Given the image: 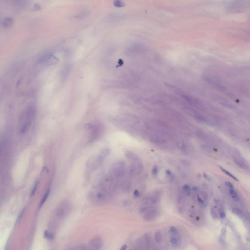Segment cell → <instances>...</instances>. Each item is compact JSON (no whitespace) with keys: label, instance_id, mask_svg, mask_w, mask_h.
<instances>
[{"label":"cell","instance_id":"8992f818","mask_svg":"<svg viewBox=\"0 0 250 250\" xmlns=\"http://www.w3.org/2000/svg\"><path fill=\"white\" fill-rule=\"evenodd\" d=\"M149 139L152 143L158 146H164L168 144V140L164 134L153 133L149 136Z\"/></svg>","mask_w":250,"mask_h":250},{"label":"cell","instance_id":"e575fe53","mask_svg":"<svg viewBox=\"0 0 250 250\" xmlns=\"http://www.w3.org/2000/svg\"><path fill=\"white\" fill-rule=\"evenodd\" d=\"M127 248H128V246H127V245H124L122 246V247H121L120 250H126Z\"/></svg>","mask_w":250,"mask_h":250},{"label":"cell","instance_id":"5bb4252c","mask_svg":"<svg viewBox=\"0 0 250 250\" xmlns=\"http://www.w3.org/2000/svg\"><path fill=\"white\" fill-rule=\"evenodd\" d=\"M142 166L138 164L137 165L136 164H132L130 167V172L131 175H134L137 174L138 172L139 169H141Z\"/></svg>","mask_w":250,"mask_h":250},{"label":"cell","instance_id":"484cf974","mask_svg":"<svg viewBox=\"0 0 250 250\" xmlns=\"http://www.w3.org/2000/svg\"><path fill=\"white\" fill-rule=\"evenodd\" d=\"M152 172L153 175L156 176V175H157L158 172H159V168L157 166H155L152 169Z\"/></svg>","mask_w":250,"mask_h":250},{"label":"cell","instance_id":"ffe728a7","mask_svg":"<svg viewBox=\"0 0 250 250\" xmlns=\"http://www.w3.org/2000/svg\"><path fill=\"white\" fill-rule=\"evenodd\" d=\"M220 169L222 171H223L224 173H225L227 175H228L229 177H230L231 178H232L235 181H238V179L237 178L235 177V176H234L232 174H231V172H228V171H227L226 169H225L224 168H222V167H220Z\"/></svg>","mask_w":250,"mask_h":250},{"label":"cell","instance_id":"7c38bea8","mask_svg":"<svg viewBox=\"0 0 250 250\" xmlns=\"http://www.w3.org/2000/svg\"><path fill=\"white\" fill-rule=\"evenodd\" d=\"M125 155L126 157L130 160L133 161L134 162H137L139 160L138 156L131 150H126L125 152Z\"/></svg>","mask_w":250,"mask_h":250},{"label":"cell","instance_id":"4316f807","mask_svg":"<svg viewBox=\"0 0 250 250\" xmlns=\"http://www.w3.org/2000/svg\"><path fill=\"white\" fill-rule=\"evenodd\" d=\"M169 234H176L179 232L177 229L174 226H171L169 228Z\"/></svg>","mask_w":250,"mask_h":250},{"label":"cell","instance_id":"d6986e66","mask_svg":"<svg viewBox=\"0 0 250 250\" xmlns=\"http://www.w3.org/2000/svg\"><path fill=\"white\" fill-rule=\"evenodd\" d=\"M229 193L231 197L234 201H237L238 200V195L235 191V190H234V189H230Z\"/></svg>","mask_w":250,"mask_h":250},{"label":"cell","instance_id":"f1b7e54d","mask_svg":"<svg viewBox=\"0 0 250 250\" xmlns=\"http://www.w3.org/2000/svg\"><path fill=\"white\" fill-rule=\"evenodd\" d=\"M226 230L225 228H223L222 229L221 232V239H225V237H226Z\"/></svg>","mask_w":250,"mask_h":250},{"label":"cell","instance_id":"2e32d148","mask_svg":"<svg viewBox=\"0 0 250 250\" xmlns=\"http://www.w3.org/2000/svg\"><path fill=\"white\" fill-rule=\"evenodd\" d=\"M70 71H71L70 66L67 65L66 66H65L63 70V71H62V81H65V80H66V78H67V77H68V75H69Z\"/></svg>","mask_w":250,"mask_h":250},{"label":"cell","instance_id":"277c9868","mask_svg":"<svg viewBox=\"0 0 250 250\" xmlns=\"http://www.w3.org/2000/svg\"><path fill=\"white\" fill-rule=\"evenodd\" d=\"M70 204L67 201L61 202L58 206L55 212V216L58 219H63L68 215L70 210Z\"/></svg>","mask_w":250,"mask_h":250},{"label":"cell","instance_id":"9a60e30c","mask_svg":"<svg viewBox=\"0 0 250 250\" xmlns=\"http://www.w3.org/2000/svg\"><path fill=\"white\" fill-rule=\"evenodd\" d=\"M13 19L11 17L5 18L2 22V25L5 28H9L12 26L13 24Z\"/></svg>","mask_w":250,"mask_h":250},{"label":"cell","instance_id":"8d00e7d4","mask_svg":"<svg viewBox=\"0 0 250 250\" xmlns=\"http://www.w3.org/2000/svg\"><path fill=\"white\" fill-rule=\"evenodd\" d=\"M192 190H193L194 191H197L198 190V188L197 187H194L192 188Z\"/></svg>","mask_w":250,"mask_h":250},{"label":"cell","instance_id":"7a4b0ae2","mask_svg":"<svg viewBox=\"0 0 250 250\" xmlns=\"http://www.w3.org/2000/svg\"><path fill=\"white\" fill-rule=\"evenodd\" d=\"M111 150L109 148H105L101 150L97 156L90 159V161L87 164V170L88 172H91L95 170L99 166L101 165L105 160L110 155Z\"/></svg>","mask_w":250,"mask_h":250},{"label":"cell","instance_id":"d4e9b609","mask_svg":"<svg viewBox=\"0 0 250 250\" xmlns=\"http://www.w3.org/2000/svg\"><path fill=\"white\" fill-rule=\"evenodd\" d=\"M44 236L47 239L52 240L53 239V238H54L53 234L47 231H46L44 232Z\"/></svg>","mask_w":250,"mask_h":250},{"label":"cell","instance_id":"e0dca14e","mask_svg":"<svg viewBox=\"0 0 250 250\" xmlns=\"http://www.w3.org/2000/svg\"><path fill=\"white\" fill-rule=\"evenodd\" d=\"M155 239L156 242L159 244L162 242L163 240V234L160 231H157L155 234Z\"/></svg>","mask_w":250,"mask_h":250},{"label":"cell","instance_id":"83f0119b","mask_svg":"<svg viewBox=\"0 0 250 250\" xmlns=\"http://www.w3.org/2000/svg\"><path fill=\"white\" fill-rule=\"evenodd\" d=\"M38 181H36L35 183V184H34V186H33L32 190V191L31 192L30 196H33L35 193L36 191L37 190V187H38Z\"/></svg>","mask_w":250,"mask_h":250},{"label":"cell","instance_id":"603a6c76","mask_svg":"<svg viewBox=\"0 0 250 250\" xmlns=\"http://www.w3.org/2000/svg\"><path fill=\"white\" fill-rule=\"evenodd\" d=\"M232 212L234 213V214L237 215L238 216H244V214L243 213V212L241 211L239 209H237V208H233L232 209Z\"/></svg>","mask_w":250,"mask_h":250},{"label":"cell","instance_id":"52a82bcc","mask_svg":"<svg viewBox=\"0 0 250 250\" xmlns=\"http://www.w3.org/2000/svg\"><path fill=\"white\" fill-rule=\"evenodd\" d=\"M103 241L100 237L97 236L90 241L88 250H102Z\"/></svg>","mask_w":250,"mask_h":250},{"label":"cell","instance_id":"f35d334b","mask_svg":"<svg viewBox=\"0 0 250 250\" xmlns=\"http://www.w3.org/2000/svg\"><path fill=\"white\" fill-rule=\"evenodd\" d=\"M155 250H165L163 248H158L157 249H156Z\"/></svg>","mask_w":250,"mask_h":250},{"label":"cell","instance_id":"5b68a950","mask_svg":"<svg viewBox=\"0 0 250 250\" xmlns=\"http://www.w3.org/2000/svg\"><path fill=\"white\" fill-rule=\"evenodd\" d=\"M161 196V192L160 191H155L153 194L147 196L143 198V205L154 206L160 201Z\"/></svg>","mask_w":250,"mask_h":250},{"label":"cell","instance_id":"6da1fadb","mask_svg":"<svg viewBox=\"0 0 250 250\" xmlns=\"http://www.w3.org/2000/svg\"><path fill=\"white\" fill-rule=\"evenodd\" d=\"M35 112L33 105L28 106L23 111L18 121V131L20 134H24L28 131L34 119Z\"/></svg>","mask_w":250,"mask_h":250},{"label":"cell","instance_id":"d590c367","mask_svg":"<svg viewBox=\"0 0 250 250\" xmlns=\"http://www.w3.org/2000/svg\"><path fill=\"white\" fill-rule=\"evenodd\" d=\"M166 174H167V175H168L169 177H170L172 175V172H171V171L169 170V169H167L166 171Z\"/></svg>","mask_w":250,"mask_h":250},{"label":"cell","instance_id":"9c48e42d","mask_svg":"<svg viewBox=\"0 0 250 250\" xmlns=\"http://www.w3.org/2000/svg\"><path fill=\"white\" fill-rule=\"evenodd\" d=\"M169 242L171 246L174 248H177L179 247L181 243V238L179 233L170 234Z\"/></svg>","mask_w":250,"mask_h":250},{"label":"cell","instance_id":"8fae6325","mask_svg":"<svg viewBox=\"0 0 250 250\" xmlns=\"http://www.w3.org/2000/svg\"><path fill=\"white\" fill-rule=\"evenodd\" d=\"M143 240H144V242L146 250H150V249L152 248V246H153L152 238H151L150 235H149V234H145L144 235Z\"/></svg>","mask_w":250,"mask_h":250},{"label":"cell","instance_id":"ac0fdd59","mask_svg":"<svg viewBox=\"0 0 250 250\" xmlns=\"http://www.w3.org/2000/svg\"><path fill=\"white\" fill-rule=\"evenodd\" d=\"M177 146L178 147V148L182 151L183 153H186L188 151V149L185 143L182 142H178L177 143Z\"/></svg>","mask_w":250,"mask_h":250},{"label":"cell","instance_id":"30bf717a","mask_svg":"<svg viewBox=\"0 0 250 250\" xmlns=\"http://www.w3.org/2000/svg\"><path fill=\"white\" fill-rule=\"evenodd\" d=\"M185 197L182 193L179 194L177 199V203L178 205V210L179 212L182 213L184 210V204H185Z\"/></svg>","mask_w":250,"mask_h":250},{"label":"cell","instance_id":"1f68e13d","mask_svg":"<svg viewBox=\"0 0 250 250\" xmlns=\"http://www.w3.org/2000/svg\"><path fill=\"white\" fill-rule=\"evenodd\" d=\"M225 185L229 187V189H234V185L232 183L230 182L229 181H226L225 182Z\"/></svg>","mask_w":250,"mask_h":250},{"label":"cell","instance_id":"44dd1931","mask_svg":"<svg viewBox=\"0 0 250 250\" xmlns=\"http://www.w3.org/2000/svg\"><path fill=\"white\" fill-rule=\"evenodd\" d=\"M183 191L184 193L187 196H189L191 194V189L190 188V186H189L187 185H185L183 187Z\"/></svg>","mask_w":250,"mask_h":250},{"label":"cell","instance_id":"4fadbf2b","mask_svg":"<svg viewBox=\"0 0 250 250\" xmlns=\"http://www.w3.org/2000/svg\"><path fill=\"white\" fill-rule=\"evenodd\" d=\"M52 55L51 52H45L40 56L39 59V63L46 64L49 58Z\"/></svg>","mask_w":250,"mask_h":250},{"label":"cell","instance_id":"74e56055","mask_svg":"<svg viewBox=\"0 0 250 250\" xmlns=\"http://www.w3.org/2000/svg\"><path fill=\"white\" fill-rule=\"evenodd\" d=\"M203 176L205 178H206V179L209 180V178H208V175H207V174H203Z\"/></svg>","mask_w":250,"mask_h":250},{"label":"cell","instance_id":"4dcf8cb0","mask_svg":"<svg viewBox=\"0 0 250 250\" xmlns=\"http://www.w3.org/2000/svg\"><path fill=\"white\" fill-rule=\"evenodd\" d=\"M219 213H220V218L222 219H224L225 216V213L224 212L223 210L222 209H220L219 210Z\"/></svg>","mask_w":250,"mask_h":250},{"label":"cell","instance_id":"ba28073f","mask_svg":"<svg viewBox=\"0 0 250 250\" xmlns=\"http://www.w3.org/2000/svg\"><path fill=\"white\" fill-rule=\"evenodd\" d=\"M158 210L156 207L150 208L143 213V219L146 221H150L155 219L158 215Z\"/></svg>","mask_w":250,"mask_h":250},{"label":"cell","instance_id":"f546056e","mask_svg":"<svg viewBox=\"0 0 250 250\" xmlns=\"http://www.w3.org/2000/svg\"><path fill=\"white\" fill-rule=\"evenodd\" d=\"M197 200H198V201L199 203L200 204L202 205H205V201L204 200V199H203L202 198L200 197V196L198 195L197 196Z\"/></svg>","mask_w":250,"mask_h":250},{"label":"cell","instance_id":"cb8c5ba5","mask_svg":"<svg viewBox=\"0 0 250 250\" xmlns=\"http://www.w3.org/2000/svg\"><path fill=\"white\" fill-rule=\"evenodd\" d=\"M24 210H23L20 212V213H19V215H18V218H17L16 221V222H15V226H18V224H19L20 222V221H21V219H22V218L23 215V214H24Z\"/></svg>","mask_w":250,"mask_h":250},{"label":"cell","instance_id":"d6a6232c","mask_svg":"<svg viewBox=\"0 0 250 250\" xmlns=\"http://www.w3.org/2000/svg\"><path fill=\"white\" fill-rule=\"evenodd\" d=\"M133 195H134V197H136V198L139 197L140 195V191H139L138 190H135L134 193H133Z\"/></svg>","mask_w":250,"mask_h":250},{"label":"cell","instance_id":"3957f363","mask_svg":"<svg viewBox=\"0 0 250 250\" xmlns=\"http://www.w3.org/2000/svg\"><path fill=\"white\" fill-rule=\"evenodd\" d=\"M126 172V165L124 162L118 161L112 165L110 174L112 178L120 179L124 176Z\"/></svg>","mask_w":250,"mask_h":250},{"label":"cell","instance_id":"836d02e7","mask_svg":"<svg viewBox=\"0 0 250 250\" xmlns=\"http://www.w3.org/2000/svg\"><path fill=\"white\" fill-rule=\"evenodd\" d=\"M123 3H122L121 2H115L114 3V6H117V7H121L122 6H121V5H122Z\"/></svg>","mask_w":250,"mask_h":250},{"label":"cell","instance_id":"7402d4cb","mask_svg":"<svg viewBox=\"0 0 250 250\" xmlns=\"http://www.w3.org/2000/svg\"><path fill=\"white\" fill-rule=\"evenodd\" d=\"M49 193H50V190H47V191L46 194H45L44 196V197H43V198L42 199L41 201V203H40V207H41V206H42L44 203H45V202L46 201V200H47V197L49 196Z\"/></svg>","mask_w":250,"mask_h":250}]
</instances>
